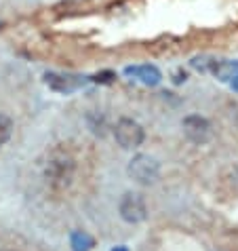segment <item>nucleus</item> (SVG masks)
I'll return each instance as SVG.
<instances>
[{
    "label": "nucleus",
    "instance_id": "obj_7",
    "mask_svg": "<svg viewBox=\"0 0 238 251\" xmlns=\"http://www.w3.org/2000/svg\"><path fill=\"white\" fill-rule=\"evenodd\" d=\"M124 74L127 76H133V78H137L142 85L145 87H156L160 80H163V74H160V70L156 66H127L124 68Z\"/></svg>",
    "mask_w": 238,
    "mask_h": 251
},
{
    "label": "nucleus",
    "instance_id": "obj_16",
    "mask_svg": "<svg viewBox=\"0 0 238 251\" xmlns=\"http://www.w3.org/2000/svg\"><path fill=\"white\" fill-rule=\"evenodd\" d=\"M236 125H238V114H236Z\"/></svg>",
    "mask_w": 238,
    "mask_h": 251
},
{
    "label": "nucleus",
    "instance_id": "obj_10",
    "mask_svg": "<svg viewBox=\"0 0 238 251\" xmlns=\"http://www.w3.org/2000/svg\"><path fill=\"white\" fill-rule=\"evenodd\" d=\"M13 135V121L11 116L0 114V146H4Z\"/></svg>",
    "mask_w": 238,
    "mask_h": 251
},
{
    "label": "nucleus",
    "instance_id": "obj_15",
    "mask_svg": "<svg viewBox=\"0 0 238 251\" xmlns=\"http://www.w3.org/2000/svg\"><path fill=\"white\" fill-rule=\"evenodd\" d=\"M112 251H129V247H124V245H116Z\"/></svg>",
    "mask_w": 238,
    "mask_h": 251
},
{
    "label": "nucleus",
    "instance_id": "obj_5",
    "mask_svg": "<svg viewBox=\"0 0 238 251\" xmlns=\"http://www.w3.org/2000/svg\"><path fill=\"white\" fill-rule=\"evenodd\" d=\"M45 82L47 87L55 93H74L82 89L89 82L87 76H74V74H57V72H47L45 74Z\"/></svg>",
    "mask_w": 238,
    "mask_h": 251
},
{
    "label": "nucleus",
    "instance_id": "obj_12",
    "mask_svg": "<svg viewBox=\"0 0 238 251\" xmlns=\"http://www.w3.org/2000/svg\"><path fill=\"white\" fill-rule=\"evenodd\" d=\"M114 78H116V74H114V72H110V70H106V72H99V74L91 76L89 80L99 82V85H110V82H114Z\"/></svg>",
    "mask_w": 238,
    "mask_h": 251
},
{
    "label": "nucleus",
    "instance_id": "obj_1",
    "mask_svg": "<svg viewBox=\"0 0 238 251\" xmlns=\"http://www.w3.org/2000/svg\"><path fill=\"white\" fill-rule=\"evenodd\" d=\"M74 169H76L74 160L70 158L68 154L57 152V154H53L51 158H48V163L45 167V179H47L48 186L61 190V188H68L70 184H72Z\"/></svg>",
    "mask_w": 238,
    "mask_h": 251
},
{
    "label": "nucleus",
    "instance_id": "obj_4",
    "mask_svg": "<svg viewBox=\"0 0 238 251\" xmlns=\"http://www.w3.org/2000/svg\"><path fill=\"white\" fill-rule=\"evenodd\" d=\"M118 213L127 224H142L148 218V207L139 192H127L118 203Z\"/></svg>",
    "mask_w": 238,
    "mask_h": 251
},
{
    "label": "nucleus",
    "instance_id": "obj_9",
    "mask_svg": "<svg viewBox=\"0 0 238 251\" xmlns=\"http://www.w3.org/2000/svg\"><path fill=\"white\" fill-rule=\"evenodd\" d=\"M70 245H72V251H91L95 247V239L82 230H74L70 234Z\"/></svg>",
    "mask_w": 238,
    "mask_h": 251
},
{
    "label": "nucleus",
    "instance_id": "obj_13",
    "mask_svg": "<svg viewBox=\"0 0 238 251\" xmlns=\"http://www.w3.org/2000/svg\"><path fill=\"white\" fill-rule=\"evenodd\" d=\"M188 78V76H186V72L184 74H181V72H177V76H175V82H177V85H179V82H184Z\"/></svg>",
    "mask_w": 238,
    "mask_h": 251
},
{
    "label": "nucleus",
    "instance_id": "obj_18",
    "mask_svg": "<svg viewBox=\"0 0 238 251\" xmlns=\"http://www.w3.org/2000/svg\"><path fill=\"white\" fill-rule=\"evenodd\" d=\"M0 25H2V24H0Z\"/></svg>",
    "mask_w": 238,
    "mask_h": 251
},
{
    "label": "nucleus",
    "instance_id": "obj_17",
    "mask_svg": "<svg viewBox=\"0 0 238 251\" xmlns=\"http://www.w3.org/2000/svg\"><path fill=\"white\" fill-rule=\"evenodd\" d=\"M0 251H9V249H0Z\"/></svg>",
    "mask_w": 238,
    "mask_h": 251
},
{
    "label": "nucleus",
    "instance_id": "obj_11",
    "mask_svg": "<svg viewBox=\"0 0 238 251\" xmlns=\"http://www.w3.org/2000/svg\"><path fill=\"white\" fill-rule=\"evenodd\" d=\"M190 66L194 68V70H198V72H209L211 70V66H213V59L211 57H207V55H200V57H194L192 61H190Z\"/></svg>",
    "mask_w": 238,
    "mask_h": 251
},
{
    "label": "nucleus",
    "instance_id": "obj_3",
    "mask_svg": "<svg viewBox=\"0 0 238 251\" xmlns=\"http://www.w3.org/2000/svg\"><path fill=\"white\" fill-rule=\"evenodd\" d=\"M114 137L120 148L131 150V148H137V146L143 144L145 131L142 125L137 121H133V118H120L114 127Z\"/></svg>",
    "mask_w": 238,
    "mask_h": 251
},
{
    "label": "nucleus",
    "instance_id": "obj_6",
    "mask_svg": "<svg viewBox=\"0 0 238 251\" xmlns=\"http://www.w3.org/2000/svg\"><path fill=\"white\" fill-rule=\"evenodd\" d=\"M184 133L194 144H205L211 137V123L200 114H190L184 118Z\"/></svg>",
    "mask_w": 238,
    "mask_h": 251
},
{
    "label": "nucleus",
    "instance_id": "obj_8",
    "mask_svg": "<svg viewBox=\"0 0 238 251\" xmlns=\"http://www.w3.org/2000/svg\"><path fill=\"white\" fill-rule=\"evenodd\" d=\"M209 72H213L215 78L221 82H232L238 76V61H213Z\"/></svg>",
    "mask_w": 238,
    "mask_h": 251
},
{
    "label": "nucleus",
    "instance_id": "obj_2",
    "mask_svg": "<svg viewBox=\"0 0 238 251\" xmlns=\"http://www.w3.org/2000/svg\"><path fill=\"white\" fill-rule=\"evenodd\" d=\"M127 173L133 182H137L142 186H152V184H156L160 177V165H158V160L150 154H135L129 160Z\"/></svg>",
    "mask_w": 238,
    "mask_h": 251
},
{
    "label": "nucleus",
    "instance_id": "obj_14",
    "mask_svg": "<svg viewBox=\"0 0 238 251\" xmlns=\"http://www.w3.org/2000/svg\"><path fill=\"white\" fill-rule=\"evenodd\" d=\"M230 87H232V89H234V91L238 93V76H236V78H234L232 82H230Z\"/></svg>",
    "mask_w": 238,
    "mask_h": 251
}]
</instances>
